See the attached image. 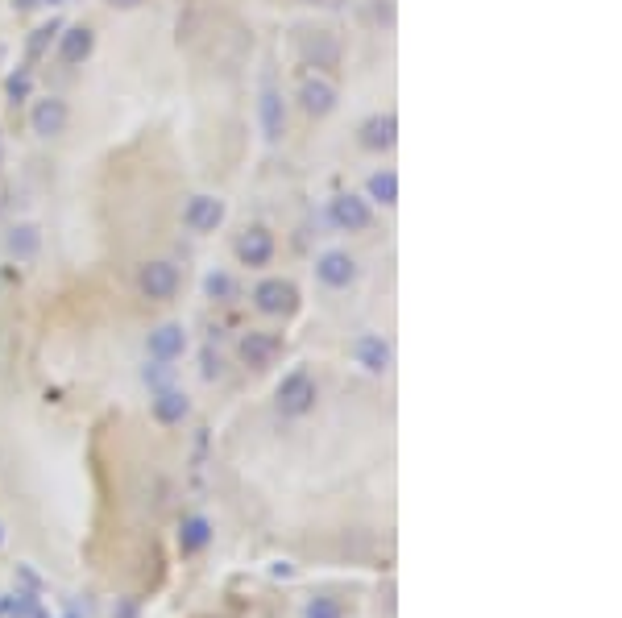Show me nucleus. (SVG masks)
<instances>
[{
  "label": "nucleus",
  "mask_w": 622,
  "mask_h": 618,
  "mask_svg": "<svg viewBox=\"0 0 622 618\" xmlns=\"http://www.w3.org/2000/svg\"><path fill=\"white\" fill-rule=\"evenodd\" d=\"M316 403H320V386H316V378H311L307 370H291L287 378L278 382V390H274V407L287 419L311 415V411H316Z\"/></svg>",
  "instance_id": "f257e3e1"
},
{
  "label": "nucleus",
  "mask_w": 622,
  "mask_h": 618,
  "mask_svg": "<svg viewBox=\"0 0 622 618\" xmlns=\"http://www.w3.org/2000/svg\"><path fill=\"white\" fill-rule=\"evenodd\" d=\"M179 266L175 262H166V258H154V262H141L137 270V291L141 299H150V303H166V299H175L179 295Z\"/></svg>",
  "instance_id": "f03ea898"
},
{
  "label": "nucleus",
  "mask_w": 622,
  "mask_h": 618,
  "mask_svg": "<svg viewBox=\"0 0 622 618\" xmlns=\"http://www.w3.org/2000/svg\"><path fill=\"white\" fill-rule=\"evenodd\" d=\"M253 307H258L262 316H291L299 307V287L291 278H262V283L253 287Z\"/></svg>",
  "instance_id": "7ed1b4c3"
},
{
  "label": "nucleus",
  "mask_w": 622,
  "mask_h": 618,
  "mask_svg": "<svg viewBox=\"0 0 622 618\" xmlns=\"http://www.w3.org/2000/svg\"><path fill=\"white\" fill-rule=\"evenodd\" d=\"M328 220L336 224L341 233H365L374 224V208L365 195H353V191H341L336 200L328 204Z\"/></svg>",
  "instance_id": "20e7f679"
},
{
  "label": "nucleus",
  "mask_w": 622,
  "mask_h": 618,
  "mask_svg": "<svg viewBox=\"0 0 622 618\" xmlns=\"http://www.w3.org/2000/svg\"><path fill=\"white\" fill-rule=\"evenodd\" d=\"M274 233L266 229V224H249L245 233H237V241H233V254H237V262L241 266H249V270H262V266H270L274 262Z\"/></svg>",
  "instance_id": "39448f33"
},
{
  "label": "nucleus",
  "mask_w": 622,
  "mask_h": 618,
  "mask_svg": "<svg viewBox=\"0 0 622 618\" xmlns=\"http://www.w3.org/2000/svg\"><path fill=\"white\" fill-rule=\"evenodd\" d=\"M71 125V104L63 96H42L34 100L30 108V129L42 137V142H50V137H63Z\"/></svg>",
  "instance_id": "423d86ee"
},
{
  "label": "nucleus",
  "mask_w": 622,
  "mask_h": 618,
  "mask_svg": "<svg viewBox=\"0 0 622 618\" xmlns=\"http://www.w3.org/2000/svg\"><path fill=\"white\" fill-rule=\"evenodd\" d=\"M357 274H361V266L349 249H328V254L316 258V278L328 291H349L357 283Z\"/></svg>",
  "instance_id": "0eeeda50"
},
{
  "label": "nucleus",
  "mask_w": 622,
  "mask_h": 618,
  "mask_svg": "<svg viewBox=\"0 0 622 618\" xmlns=\"http://www.w3.org/2000/svg\"><path fill=\"white\" fill-rule=\"evenodd\" d=\"M299 104H303L307 117L324 121V117H332V112H336V104H341V92H336V83H332V79H324V75H307V79L299 83Z\"/></svg>",
  "instance_id": "6e6552de"
},
{
  "label": "nucleus",
  "mask_w": 622,
  "mask_h": 618,
  "mask_svg": "<svg viewBox=\"0 0 622 618\" xmlns=\"http://www.w3.org/2000/svg\"><path fill=\"white\" fill-rule=\"evenodd\" d=\"M349 353H353V361L361 365V370L374 374V378H382L394 365V349H390L386 336H378V332H361L357 341L349 345Z\"/></svg>",
  "instance_id": "1a4fd4ad"
},
{
  "label": "nucleus",
  "mask_w": 622,
  "mask_h": 618,
  "mask_svg": "<svg viewBox=\"0 0 622 618\" xmlns=\"http://www.w3.org/2000/svg\"><path fill=\"white\" fill-rule=\"evenodd\" d=\"M278 353H282V341L274 332H262V328L245 332L237 341V357H241V365H249V370H270L278 361Z\"/></svg>",
  "instance_id": "9d476101"
},
{
  "label": "nucleus",
  "mask_w": 622,
  "mask_h": 618,
  "mask_svg": "<svg viewBox=\"0 0 622 618\" xmlns=\"http://www.w3.org/2000/svg\"><path fill=\"white\" fill-rule=\"evenodd\" d=\"M357 142L370 154L394 150V142H399V121H394V112H374V117H365L357 129Z\"/></svg>",
  "instance_id": "9b49d317"
},
{
  "label": "nucleus",
  "mask_w": 622,
  "mask_h": 618,
  "mask_svg": "<svg viewBox=\"0 0 622 618\" xmlns=\"http://www.w3.org/2000/svg\"><path fill=\"white\" fill-rule=\"evenodd\" d=\"M299 54H303V63L307 67H316V71H336L341 67V42H336V34H328V30H316V34H307L303 42H299Z\"/></svg>",
  "instance_id": "f8f14e48"
},
{
  "label": "nucleus",
  "mask_w": 622,
  "mask_h": 618,
  "mask_svg": "<svg viewBox=\"0 0 622 618\" xmlns=\"http://www.w3.org/2000/svg\"><path fill=\"white\" fill-rule=\"evenodd\" d=\"M183 224L200 237L216 233L224 224V200H216V195H191L187 208H183Z\"/></svg>",
  "instance_id": "ddd939ff"
},
{
  "label": "nucleus",
  "mask_w": 622,
  "mask_h": 618,
  "mask_svg": "<svg viewBox=\"0 0 622 618\" xmlns=\"http://www.w3.org/2000/svg\"><path fill=\"white\" fill-rule=\"evenodd\" d=\"M150 415H154V424L175 428V424H183V419L191 415V399L183 395L179 386H162V390H154V395H150Z\"/></svg>",
  "instance_id": "4468645a"
},
{
  "label": "nucleus",
  "mask_w": 622,
  "mask_h": 618,
  "mask_svg": "<svg viewBox=\"0 0 622 618\" xmlns=\"http://www.w3.org/2000/svg\"><path fill=\"white\" fill-rule=\"evenodd\" d=\"M146 353H150V361H179L187 353V328L183 324H158L146 336Z\"/></svg>",
  "instance_id": "2eb2a0df"
},
{
  "label": "nucleus",
  "mask_w": 622,
  "mask_h": 618,
  "mask_svg": "<svg viewBox=\"0 0 622 618\" xmlns=\"http://www.w3.org/2000/svg\"><path fill=\"white\" fill-rule=\"evenodd\" d=\"M92 50H96V30H92V25H67V30L59 34V59L67 67H83L92 59Z\"/></svg>",
  "instance_id": "dca6fc26"
},
{
  "label": "nucleus",
  "mask_w": 622,
  "mask_h": 618,
  "mask_svg": "<svg viewBox=\"0 0 622 618\" xmlns=\"http://www.w3.org/2000/svg\"><path fill=\"white\" fill-rule=\"evenodd\" d=\"M38 249H42L38 224H13V229L5 233V254H9L13 262H34Z\"/></svg>",
  "instance_id": "f3484780"
},
{
  "label": "nucleus",
  "mask_w": 622,
  "mask_h": 618,
  "mask_svg": "<svg viewBox=\"0 0 622 618\" xmlns=\"http://www.w3.org/2000/svg\"><path fill=\"white\" fill-rule=\"evenodd\" d=\"M212 544V523L204 515H187L179 523V552L183 556H200Z\"/></svg>",
  "instance_id": "a211bd4d"
},
{
  "label": "nucleus",
  "mask_w": 622,
  "mask_h": 618,
  "mask_svg": "<svg viewBox=\"0 0 622 618\" xmlns=\"http://www.w3.org/2000/svg\"><path fill=\"white\" fill-rule=\"evenodd\" d=\"M365 200L382 204V208H394V204H399V175H394V171H374L370 179H365Z\"/></svg>",
  "instance_id": "6ab92c4d"
},
{
  "label": "nucleus",
  "mask_w": 622,
  "mask_h": 618,
  "mask_svg": "<svg viewBox=\"0 0 622 618\" xmlns=\"http://www.w3.org/2000/svg\"><path fill=\"white\" fill-rule=\"evenodd\" d=\"M262 125H266L270 142H278V137L287 133V112H282V100L274 88H266V96H262Z\"/></svg>",
  "instance_id": "aec40b11"
},
{
  "label": "nucleus",
  "mask_w": 622,
  "mask_h": 618,
  "mask_svg": "<svg viewBox=\"0 0 622 618\" xmlns=\"http://www.w3.org/2000/svg\"><path fill=\"white\" fill-rule=\"evenodd\" d=\"M299 618H345V606L336 602L332 594H311L299 610Z\"/></svg>",
  "instance_id": "412c9836"
},
{
  "label": "nucleus",
  "mask_w": 622,
  "mask_h": 618,
  "mask_svg": "<svg viewBox=\"0 0 622 618\" xmlns=\"http://www.w3.org/2000/svg\"><path fill=\"white\" fill-rule=\"evenodd\" d=\"M204 291H208V299H229L233 295V278L229 274H208Z\"/></svg>",
  "instance_id": "4be33fe9"
},
{
  "label": "nucleus",
  "mask_w": 622,
  "mask_h": 618,
  "mask_svg": "<svg viewBox=\"0 0 622 618\" xmlns=\"http://www.w3.org/2000/svg\"><path fill=\"white\" fill-rule=\"evenodd\" d=\"M146 382H150L154 390L171 386V361H154V365H146Z\"/></svg>",
  "instance_id": "5701e85b"
},
{
  "label": "nucleus",
  "mask_w": 622,
  "mask_h": 618,
  "mask_svg": "<svg viewBox=\"0 0 622 618\" xmlns=\"http://www.w3.org/2000/svg\"><path fill=\"white\" fill-rule=\"evenodd\" d=\"M25 96H30V75L21 71V75H13V79H9V100L17 104V100H25Z\"/></svg>",
  "instance_id": "b1692460"
},
{
  "label": "nucleus",
  "mask_w": 622,
  "mask_h": 618,
  "mask_svg": "<svg viewBox=\"0 0 622 618\" xmlns=\"http://www.w3.org/2000/svg\"><path fill=\"white\" fill-rule=\"evenodd\" d=\"M104 5H108V9H125V13H129V9H141L146 0H104Z\"/></svg>",
  "instance_id": "393cba45"
},
{
  "label": "nucleus",
  "mask_w": 622,
  "mask_h": 618,
  "mask_svg": "<svg viewBox=\"0 0 622 618\" xmlns=\"http://www.w3.org/2000/svg\"><path fill=\"white\" fill-rule=\"evenodd\" d=\"M50 34H54V30H50V25H46V30H38V38H34V42H30V50H34V54H38V50H42V46H46V38H50Z\"/></svg>",
  "instance_id": "a878e982"
},
{
  "label": "nucleus",
  "mask_w": 622,
  "mask_h": 618,
  "mask_svg": "<svg viewBox=\"0 0 622 618\" xmlns=\"http://www.w3.org/2000/svg\"><path fill=\"white\" fill-rule=\"evenodd\" d=\"M0 544H5V523H0Z\"/></svg>",
  "instance_id": "bb28decb"
},
{
  "label": "nucleus",
  "mask_w": 622,
  "mask_h": 618,
  "mask_svg": "<svg viewBox=\"0 0 622 618\" xmlns=\"http://www.w3.org/2000/svg\"><path fill=\"white\" fill-rule=\"evenodd\" d=\"M299 5H320V0H299Z\"/></svg>",
  "instance_id": "cd10ccee"
}]
</instances>
